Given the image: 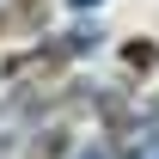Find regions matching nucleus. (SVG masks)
<instances>
[{"label": "nucleus", "instance_id": "obj_1", "mask_svg": "<svg viewBox=\"0 0 159 159\" xmlns=\"http://www.w3.org/2000/svg\"><path fill=\"white\" fill-rule=\"evenodd\" d=\"M122 55H129V67H153V61H159V49H153V43H129V49H122Z\"/></svg>", "mask_w": 159, "mask_h": 159}]
</instances>
